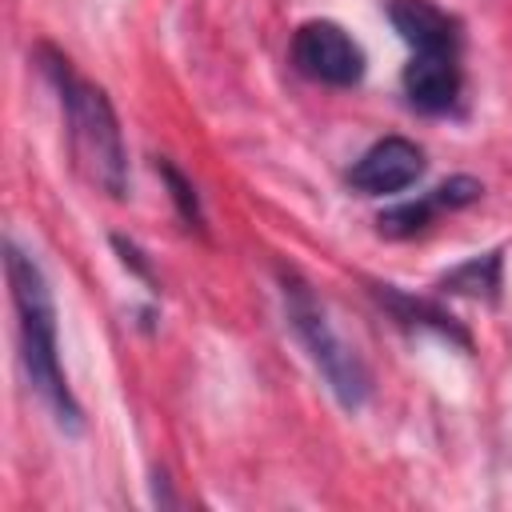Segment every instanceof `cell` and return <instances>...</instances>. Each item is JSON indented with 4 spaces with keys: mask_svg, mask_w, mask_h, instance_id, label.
<instances>
[{
    "mask_svg": "<svg viewBox=\"0 0 512 512\" xmlns=\"http://www.w3.org/2000/svg\"><path fill=\"white\" fill-rule=\"evenodd\" d=\"M404 96L416 112L424 116H444L456 108L464 72H460V52H412L404 64Z\"/></svg>",
    "mask_w": 512,
    "mask_h": 512,
    "instance_id": "cell-7",
    "label": "cell"
},
{
    "mask_svg": "<svg viewBox=\"0 0 512 512\" xmlns=\"http://www.w3.org/2000/svg\"><path fill=\"white\" fill-rule=\"evenodd\" d=\"M280 300H284V316H288L292 336L300 340V348L308 352L316 372L324 376L336 404L344 412H360L372 396V372L360 360V352L332 328L328 308L320 304L312 284L304 276H296L292 268H280Z\"/></svg>",
    "mask_w": 512,
    "mask_h": 512,
    "instance_id": "cell-3",
    "label": "cell"
},
{
    "mask_svg": "<svg viewBox=\"0 0 512 512\" xmlns=\"http://www.w3.org/2000/svg\"><path fill=\"white\" fill-rule=\"evenodd\" d=\"M112 244H116V252H120V260H124V264H132V268H136V276L152 284V272H148V264L140 260V248H136L132 240H124V236H112Z\"/></svg>",
    "mask_w": 512,
    "mask_h": 512,
    "instance_id": "cell-12",
    "label": "cell"
},
{
    "mask_svg": "<svg viewBox=\"0 0 512 512\" xmlns=\"http://www.w3.org/2000/svg\"><path fill=\"white\" fill-rule=\"evenodd\" d=\"M388 20L412 52H460V20L432 0H392Z\"/></svg>",
    "mask_w": 512,
    "mask_h": 512,
    "instance_id": "cell-8",
    "label": "cell"
},
{
    "mask_svg": "<svg viewBox=\"0 0 512 512\" xmlns=\"http://www.w3.org/2000/svg\"><path fill=\"white\" fill-rule=\"evenodd\" d=\"M4 272L8 292L16 308V336H20V364L28 376V388L48 408L52 424L68 436L84 432V412L68 388L64 364H60V324H56V296L40 268V260L16 240H4Z\"/></svg>",
    "mask_w": 512,
    "mask_h": 512,
    "instance_id": "cell-1",
    "label": "cell"
},
{
    "mask_svg": "<svg viewBox=\"0 0 512 512\" xmlns=\"http://www.w3.org/2000/svg\"><path fill=\"white\" fill-rule=\"evenodd\" d=\"M500 280H504V252L492 248V252H484V256H468L464 264L448 268V272L436 280V288H440V292H452V296H468V300L496 304Z\"/></svg>",
    "mask_w": 512,
    "mask_h": 512,
    "instance_id": "cell-10",
    "label": "cell"
},
{
    "mask_svg": "<svg viewBox=\"0 0 512 512\" xmlns=\"http://www.w3.org/2000/svg\"><path fill=\"white\" fill-rule=\"evenodd\" d=\"M376 296H380V304H384L404 328H428V332H436V336L456 340L460 348H468V332H464L440 304L420 300V296H408V292H400L396 284H376Z\"/></svg>",
    "mask_w": 512,
    "mask_h": 512,
    "instance_id": "cell-9",
    "label": "cell"
},
{
    "mask_svg": "<svg viewBox=\"0 0 512 512\" xmlns=\"http://www.w3.org/2000/svg\"><path fill=\"white\" fill-rule=\"evenodd\" d=\"M40 72L48 76V84L60 100L68 152H72L80 176L96 192L124 200L128 196V148H124V132H120V120H116L108 92L100 84L76 76L72 60L48 44L40 48Z\"/></svg>",
    "mask_w": 512,
    "mask_h": 512,
    "instance_id": "cell-2",
    "label": "cell"
},
{
    "mask_svg": "<svg viewBox=\"0 0 512 512\" xmlns=\"http://www.w3.org/2000/svg\"><path fill=\"white\" fill-rule=\"evenodd\" d=\"M480 196H484V184H480L476 176H448V180H440L436 188L420 192L416 200H404V204L384 208V212L376 216V228H380V236H388V240H408V236L432 228L444 212H460V208L476 204Z\"/></svg>",
    "mask_w": 512,
    "mask_h": 512,
    "instance_id": "cell-5",
    "label": "cell"
},
{
    "mask_svg": "<svg viewBox=\"0 0 512 512\" xmlns=\"http://www.w3.org/2000/svg\"><path fill=\"white\" fill-rule=\"evenodd\" d=\"M420 172H424V148L408 136H384L348 168V184L364 196H388L416 184Z\"/></svg>",
    "mask_w": 512,
    "mask_h": 512,
    "instance_id": "cell-6",
    "label": "cell"
},
{
    "mask_svg": "<svg viewBox=\"0 0 512 512\" xmlns=\"http://www.w3.org/2000/svg\"><path fill=\"white\" fill-rule=\"evenodd\" d=\"M156 172L164 176V184H168V196H172V204H176V212H180V220L188 224V228H204V212H200V196H196V188L184 180V172L176 168V164H168V160H160L156 164Z\"/></svg>",
    "mask_w": 512,
    "mask_h": 512,
    "instance_id": "cell-11",
    "label": "cell"
},
{
    "mask_svg": "<svg viewBox=\"0 0 512 512\" xmlns=\"http://www.w3.org/2000/svg\"><path fill=\"white\" fill-rule=\"evenodd\" d=\"M292 64L300 76L332 88H352L364 80L368 56L360 40L336 20H304L292 36Z\"/></svg>",
    "mask_w": 512,
    "mask_h": 512,
    "instance_id": "cell-4",
    "label": "cell"
}]
</instances>
